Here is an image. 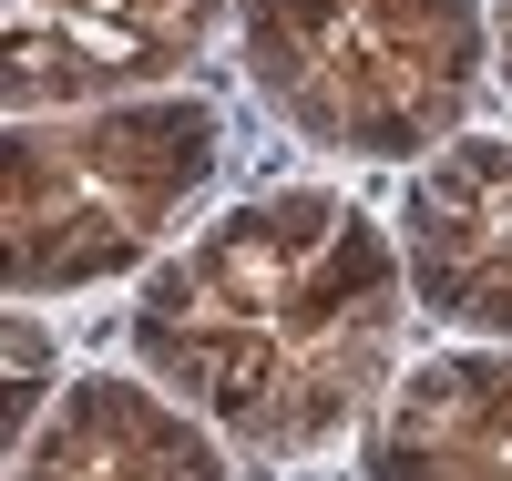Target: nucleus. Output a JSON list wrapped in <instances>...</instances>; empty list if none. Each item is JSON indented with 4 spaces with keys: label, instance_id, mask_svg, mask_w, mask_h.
<instances>
[{
    "label": "nucleus",
    "instance_id": "nucleus-6",
    "mask_svg": "<svg viewBox=\"0 0 512 481\" xmlns=\"http://www.w3.org/2000/svg\"><path fill=\"white\" fill-rule=\"evenodd\" d=\"M369 481H512V348L420 359L369 420Z\"/></svg>",
    "mask_w": 512,
    "mask_h": 481
},
{
    "label": "nucleus",
    "instance_id": "nucleus-3",
    "mask_svg": "<svg viewBox=\"0 0 512 481\" xmlns=\"http://www.w3.org/2000/svg\"><path fill=\"white\" fill-rule=\"evenodd\" d=\"M246 72L328 154H431L482 93V0H236Z\"/></svg>",
    "mask_w": 512,
    "mask_h": 481
},
{
    "label": "nucleus",
    "instance_id": "nucleus-4",
    "mask_svg": "<svg viewBox=\"0 0 512 481\" xmlns=\"http://www.w3.org/2000/svg\"><path fill=\"white\" fill-rule=\"evenodd\" d=\"M216 21H226V0H11L0 93H11L21 123L93 113L113 93H154V82L195 72Z\"/></svg>",
    "mask_w": 512,
    "mask_h": 481
},
{
    "label": "nucleus",
    "instance_id": "nucleus-5",
    "mask_svg": "<svg viewBox=\"0 0 512 481\" xmlns=\"http://www.w3.org/2000/svg\"><path fill=\"white\" fill-rule=\"evenodd\" d=\"M400 267L410 297L472 338H512V144L461 134L400 195Z\"/></svg>",
    "mask_w": 512,
    "mask_h": 481
},
{
    "label": "nucleus",
    "instance_id": "nucleus-7",
    "mask_svg": "<svg viewBox=\"0 0 512 481\" xmlns=\"http://www.w3.org/2000/svg\"><path fill=\"white\" fill-rule=\"evenodd\" d=\"M11 481H226V451L205 441V420L154 400L134 379H72L52 420L21 441Z\"/></svg>",
    "mask_w": 512,
    "mask_h": 481
},
{
    "label": "nucleus",
    "instance_id": "nucleus-9",
    "mask_svg": "<svg viewBox=\"0 0 512 481\" xmlns=\"http://www.w3.org/2000/svg\"><path fill=\"white\" fill-rule=\"evenodd\" d=\"M492 52H502V82H512V0H492Z\"/></svg>",
    "mask_w": 512,
    "mask_h": 481
},
{
    "label": "nucleus",
    "instance_id": "nucleus-8",
    "mask_svg": "<svg viewBox=\"0 0 512 481\" xmlns=\"http://www.w3.org/2000/svg\"><path fill=\"white\" fill-rule=\"evenodd\" d=\"M41 379H52V348H41L31 318H11V400H0V441H11V451L41 430Z\"/></svg>",
    "mask_w": 512,
    "mask_h": 481
},
{
    "label": "nucleus",
    "instance_id": "nucleus-1",
    "mask_svg": "<svg viewBox=\"0 0 512 481\" xmlns=\"http://www.w3.org/2000/svg\"><path fill=\"white\" fill-rule=\"evenodd\" d=\"M400 256L349 195L277 185L185 236L134 297L144 369L246 451L338 441L400 359Z\"/></svg>",
    "mask_w": 512,
    "mask_h": 481
},
{
    "label": "nucleus",
    "instance_id": "nucleus-2",
    "mask_svg": "<svg viewBox=\"0 0 512 481\" xmlns=\"http://www.w3.org/2000/svg\"><path fill=\"white\" fill-rule=\"evenodd\" d=\"M226 123L195 93L93 103L0 134V267L11 297H62L144 267L164 226L216 185Z\"/></svg>",
    "mask_w": 512,
    "mask_h": 481
}]
</instances>
